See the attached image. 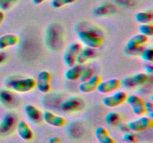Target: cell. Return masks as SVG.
<instances>
[{
    "label": "cell",
    "instance_id": "obj_1",
    "mask_svg": "<svg viewBox=\"0 0 153 143\" xmlns=\"http://www.w3.org/2000/svg\"><path fill=\"white\" fill-rule=\"evenodd\" d=\"M5 86L13 92L26 93L36 87V80L31 77L13 79L12 77H8L5 80Z\"/></svg>",
    "mask_w": 153,
    "mask_h": 143
},
{
    "label": "cell",
    "instance_id": "obj_2",
    "mask_svg": "<svg viewBox=\"0 0 153 143\" xmlns=\"http://www.w3.org/2000/svg\"><path fill=\"white\" fill-rule=\"evenodd\" d=\"M148 37L140 34H135L129 38L127 41L124 52L129 56H137L140 55L143 49V45L148 43Z\"/></svg>",
    "mask_w": 153,
    "mask_h": 143
},
{
    "label": "cell",
    "instance_id": "obj_3",
    "mask_svg": "<svg viewBox=\"0 0 153 143\" xmlns=\"http://www.w3.org/2000/svg\"><path fill=\"white\" fill-rule=\"evenodd\" d=\"M149 80V75L145 72H137L124 77L120 80L121 86L126 89H133L137 86L146 83Z\"/></svg>",
    "mask_w": 153,
    "mask_h": 143
},
{
    "label": "cell",
    "instance_id": "obj_4",
    "mask_svg": "<svg viewBox=\"0 0 153 143\" xmlns=\"http://www.w3.org/2000/svg\"><path fill=\"white\" fill-rule=\"evenodd\" d=\"M78 39L81 44H83L85 47L94 49L101 47L103 43V40L101 37H98L90 31H79L78 34Z\"/></svg>",
    "mask_w": 153,
    "mask_h": 143
},
{
    "label": "cell",
    "instance_id": "obj_5",
    "mask_svg": "<svg viewBox=\"0 0 153 143\" xmlns=\"http://www.w3.org/2000/svg\"><path fill=\"white\" fill-rule=\"evenodd\" d=\"M128 94L125 91L117 90L111 95L103 97L102 99L103 105L108 108H114L126 101Z\"/></svg>",
    "mask_w": 153,
    "mask_h": 143
},
{
    "label": "cell",
    "instance_id": "obj_6",
    "mask_svg": "<svg viewBox=\"0 0 153 143\" xmlns=\"http://www.w3.org/2000/svg\"><path fill=\"white\" fill-rule=\"evenodd\" d=\"M82 48V44L78 42H73L67 46L63 54V61L67 67L73 66L76 64V58Z\"/></svg>",
    "mask_w": 153,
    "mask_h": 143
},
{
    "label": "cell",
    "instance_id": "obj_7",
    "mask_svg": "<svg viewBox=\"0 0 153 143\" xmlns=\"http://www.w3.org/2000/svg\"><path fill=\"white\" fill-rule=\"evenodd\" d=\"M130 131L132 132H143L152 128V119L149 116H141L127 124Z\"/></svg>",
    "mask_w": 153,
    "mask_h": 143
},
{
    "label": "cell",
    "instance_id": "obj_8",
    "mask_svg": "<svg viewBox=\"0 0 153 143\" xmlns=\"http://www.w3.org/2000/svg\"><path fill=\"white\" fill-rule=\"evenodd\" d=\"M126 101L131 107V110L134 115L137 116H141L146 114L145 101L141 97L136 95H128Z\"/></svg>",
    "mask_w": 153,
    "mask_h": 143
},
{
    "label": "cell",
    "instance_id": "obj_9",
    "mask_svg": "<svg viewBox=\"0 0 153 143\" xmlns=\"http://www.w3.org/2000/svg\"><path fill=\"white\" fill-rule=\"evenodd\" d=\"M83 105V100L77 96L66 98L60 104V108L64 113H73L80 110Z\"/></svg>",
    "mask_w": 153,
    "mask_h": 143
},
{
    "label": "cell",
    "instance_id": "obj_10",
    "mask_svg": "<svg viewBox=\"0 0 153 143\" xmlns=\"http://www.w3.org/2000/svg\"><path fill=\"white\" fill-rule=\"evenodd\" d=\"M42 119L49 125L55 128H62L67 124L65 118L49 110H45L42 113Z\"/></svg>",
    "mask_w": 153,
    "mask_h": 143
},
{
    "label": "cell",
    "instance_id": "obj_11",
    "mask_svg": "<svg viewBox=\"0 0 153 143\" xmlns=\"http://www.w3.org/2000/svg\"><path fill=\"white\" fill-rule=\"evenodd\" d=\"M51 79L52 76L48 71H41L37 74L36 80V86L40 92L43 94L48 93L51 89Z\"/></svg>",
    "mask_w": 153,
    "mask_h": 143
},
{
    "label": "cell",
    "instance_id": "obj_12",
    "mask_svg": "<svg viewBox=\"0 0 153 143\" xmlns=\"http://www.w3.org/2000/svg\"><path fill=\"white\" fill-rule=\"evenodd\" d=\"M121 87L120 80L111 78L106 80H101L97 88V90L101 94H109L118 90Z\"/></svg>",
    "mask_w": 153,
    "mask_h": 143
},
{
    "label": "cell",
    "instance_id": "obj_13",
    "mask_svg": "<svg viewBox=\"0 0 153 143\" xmlns=\"http://www.w3.org/2000/svg\"><path fill=\"white\" fill-rule=\"evenodd\" d=\"M16 115L13 113H7L0 121V134H6L11 132L15 128L16 122Z\"/></svg>",
    "mask_w": 153,
    "mask_h": 143
},
{
    "label": "cell",
    "instance_id": "obj_14",
    "mask_svg": "<svg viewBox=\"0 0 153 143\" xmlns=\"http://www.w3.org/2000/svg\"><path fill=\"white\" fill-rule=\"evenodd\" d=\"M102 79L100 75L94 74L91 78L85 81L82 82L79 86V89L82 93L88 94L97 90L99 83L101 82Z\"/></svg>",
    "mask_w": 153,
    "mask_h": 143
},
{
    "label": "cell",
    "instance_id": "obj_15",
    "mask_svg": "<svg viewBox=\"0 0 153 143\" xmlns=\"http://www.w3.org/2000/svg\"><path fill=\"white\" fill-rule=\"evenodd\" d=\"M16 130L18 136L24 141H30L33 138V131L29 125L25 121L20 120L17 122Z\"/></svg>",
    "mask_w": 153,
    "mask_h": 143
},
{
    "label": "cell",
    "instance_id": "obj_16",
    "mask_svg": "<svg viewBox=\"0 0 153 143\" xmlns=\"http://www.w3.org/2000/svg\"><path fill=\"white\" fill-rule=\"evenodd\" d=\"M24 112L28 120L32 123L38 124L43 120L42 113L37 107L33 104H26L24 107Z\"/></svg>",
    "mask_w": 153,
    "mask_h": 143
},
{
    "label": "cell",
    "instance_id": "obj_17",
    "mask_svg": "<svg viewBox=\"0 0 153 143\" xmlns=\"http://www.w3.org/2000/svg\"><path fill=\"white\" fill-rule=\"evenodd\" d=\"M95 49L88 47H82L79 53L78 54L77 58H76V64L83 65V64L86 63L88 61L95 57Z\"/></svg>",
    "mask_w": 153,
    "mask_h": 143
},
{
    "label": "cell",
    "instance_id": "obj_18",
    "mask_svg": "<svg viewBox=\"0 0 153 143\" xmlns=\"http://www.w3.org/2000/svg\"><path fill=\"white\" fill-rule=\"evenodd\" d=\"M95 136L99 143H116L105 127L99 126L96 128Z\"/></svg>",
    "mask_w": 153,
    "mask_h": 143
},
{
    "label": "cell",
    "instance_id": "obj_19",
    "mask_svg": "<svg viewBox=\"0 0 153 143\" xmlns=\"http://www.w3.org/2000/svg\"><path fill=\"white\" fill-rule=\"evenodd\" d=\"M19 43V38L12 34H4L0 37V50H4L8 47L16 46Z\"/></svg>",
    "mask_w": 153,
    "mask_h": 143
},
{
    "label": "cell",
    "instance_id": "obj_20",
    "mask_svg": "<svg viewBox=\"0 0 153 143\" xmlns=\"http://www.w3.org/2000/svg\"><path fill=\"white\" fill-rule=\"evenodd\" d=\"M82 69L83 67L82 66V65L75 64L73 66L69 67L68 69L65 72L64 77L70 81H76V80H79Z\"/></svg>",
    "mask_w": 153,
    "mask_h": 143
},
{
    "label": "cell",
    "instance_id": "obj_21",
    "mask_svg": "<svg viewBox=\"0 0 153 143\" xmlns=\"http://www.w3.org/2000/svg\"><path fill=\"white\" fill-rule=\"evenodd\" d=\"M14 101L13 92L9 89H0V103L3 106L10 107L13 104Z\"/></svg>",
    "mask_w": 153,
    "mask_h": 143
},
{
    "label": "cell",
    "instance_id": "obj_22",
    "mask_svg": "<svg viewBox=\"0 0 153 143\" xmlns=\"http://www.w3.org/2000/svg\"><path fill=\"white\" fill-rule=\"evenodd\" d=\"M134 19L140 24L152 23L153 15L152 11H139L135 14Z\"/></svg>",
    "mask_w": 153,
    "mask_h": 143
},
{
    "label": "cell",
    "instance_id": "obj_23",
    "mask_svg": "<svg viewBox=\"0 0 153 143\" xmlns=\"http://www.w3.org/2000/svg\"><path fill=\"white\" fill-rule=\"evenodd\" d=\"M121 120V116L117 112H109L105 117V122L107 125L115 126L119 124Z\"/></svg>",
    "mask_w": 153,
    "mask_h": 143
},
{
    "label": "cell",
    "instance_id": "obj_24",
    "mask_svg": "<svg viewBox=\"0 0 153 143\" xmlns=\"http://www.w3.org/2000/svg\"><path fill=\"white\" fill-rule=\"evenodd\" d=\"M139 34L146 37H152L153 35V25L152 23L140 24L138 26Z\"/></svg>",
    "mask_w": 153,
    "mask_h": 143
},
{
    "label": "cell",
    "instance_id": "obj_25",
    "mask_svg": "<svg viewBox=\"0 0 153 143\" xmlns=\"http://www.w3.org/2000/svg\"><path fill=\"white\" fill-rule=\"evenodd\" d=\"M140 56L146 63H152L153 61V49L152 47L143 48Z\"/></svg>",
    "mask_w": 153,
    "mask_h": 143
},
{
    "label": "cell",
    "instance_id": "obj_26",
    "mask_svg": "<svg viewBox=\"0 0 153 143\" xmlns=\"http://www.w3.org/2000/svg\"><path fill=\"white\" fill-rule=\"evenodd\" d=\"M76 0H51L50 6L54 9H59L67 4H73Z\"/></svg>",
    "mask_w": 153,
    "mask_h": 143
},
{
    "label": "cell",
    "instance_id": "obj_27",
    "mask_svg": "<svg viewBox=\"0 0 153 143\" xmlns=\"http://www.w3.org/2000/svg\"><path fill=\"white\" fill-rule=\"evenodd\" d=\"M123 141L126 143H137V136L134 132L128 131L124 133L123 136Z\"/></svg>",
    "mask_w": 153,
    "mask_h": 143
},
{
    "label": "cell",
    "instance_id": "obj_28",
    "mask_svg": "<svg viewBox=\"0 0 153 143\" xmlns=\"http://www.w3.org/2000/svg\"><path fill=\"white\" fill-rule=\"evenodd\" d=\"M94 74V72H93V70L91 68H88V67L83 68L82 69V73H81L80 77H79V80L82 82L85 81V80L91 78Z\"/></svg>",
    "mask_w": 153,
    "mask_h": 143
},
{
    "label": "cell",
    "instance_id": "obj_29",
    "mask_svg": "<svg viewBox=\"0 0 153 143\" xmlns=\"http://www.w3.org/2000/svg\"><path fill=\"white\" fill-rule=\"evenodd\" d=\"M16 1V0H0V10H8Z\"/></svg>",
    "mask_w": 153,
    "mask_h": 143
},
{
    "label": "cell",
    "instance_id": "obj_30",
    "mask_svg": "<svg viewBox=\"0 0 153 143\" xmlns=\"http://www.w3.org/2000/svg\"><path fill=\"white\" fill-rule=\"evenodd\" d=\"M145 109H146V113H149L150 117L152 119L153 113V104L151 101H145Z\"/></svg>",
    "mask_w": 153,
    "mask_h": 143
},
{
    "label": "cell",
    "instance_id": "obj_31",
    "mask_svg": "<svg viewBox=\"0 0 153 143\" xmlns=\"http://www.w3.org/2000/svg\"><path fill=\"white\" fill-rule=\"evenodd\" d=\"M143 69H144V71L146 74H152L153 66L152 64H151V63H146L144 65V66H143Z\"/></svg>",
    "mask_w": 153,
    "mask_h": 143
},
{
    "label": "cell",
    "instance_id": "obj_32",
    "mask_svg": "<svg viewBox=\"0 0 153 143\" xmlns=\"http://www.w3.org/2000/svg\"><path fill=\"white\" fill-rule=\"evenodd\" d=\"M120 129L124 133H126V132H128V131H130L129 129H128V125H120Z\"/></svg>",
    "mask_w": 153,
    "mask_h": 143
},
{
    "label": "cell",
    "instance_id": "obj_33",
    "mask_svg": "<svg viewBox=\"0 0 153 143\" xmlns=\"http://www.w3.org/2000/svg\"><path fill=\"white\" fill-rule=\"evenodd\" d=\"M6 60V55L4 52H0V64Z\"/></svg>",
    "mask_w": 153,
    "mask_h": 143
},
{
    "label": "cell",
    "instance_id": "obj_34",
    "mask_svg": "<svg viewBox=\"0 0 153 143\" xmlns=\"http://www.w3.org/2000/svg\"><path fill=\"white\" fill-rule=\"evenodd\" d=\"M60 139L58 137H52L49 139V143H59Z\"/></svg>",
    "mask_w": 153,
    "mask_h": 143
},
{
    "label": "cell",
    "instance_id": "obj_35",
    "mask_svg": "<svg viewBox=\"0 0 153 143\" xmlns=\"http://www.w3.org/2000/svg\"><path fill=\"white\" fill-rule=\"evenodd\" d=\"M31 1H32V3L34 4H35V5H39V4H42V3L47 1V0H31Z\"/></svg>",
    "mask_w": 153,
    "mask_h": 143
},
{
    "label": "cell",
    "instance_id": "obj_36",
    "mask_svg": "<svg viewBox=\"0 0 153 143\" xmlns=\"http://www.w3.org/2000/svg\"><path fill=\"white\" fill-rule=\"evenodd\" d=\"M4 19V11H1V10H0V26H1V25L2 24Z\"/></svg>",
    "mask_w": 153,
    "mask_h": 143
},
{
    "label": "cell",
    "instance_id": "obj_37",
    "mask_svg": "<svg viewBox=\"0 0 153 143\" xmlns=\"http://www.w3.org/2000/svg\"><path fill=\"white\" fill-rule=\"evenodd\" d=\"M120 143H126V142H120Z\"/></svg>",
    "mask_w": 153,
    "mask_h": 143
},
{
    "label": "cell",
    "instance_id": "obj_38",
    "mask_svg": "<svg viewBox=\"0 0 153 143\" xmlns=\"http://www.w3.org/2000/svg\"><path fill=\"white\" fill-rule=\"evenodd\" d=\"M46 143H49V142H46Z\"/></svg>",
    "mask_w": 153,
    "mask_h": 143
}]
</instances>
